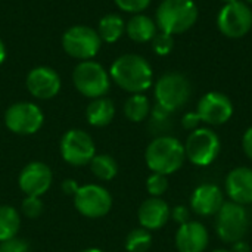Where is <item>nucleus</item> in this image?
I'll return each mask as SVG.
<instances>
[{
	"mask_svg": "<svg viewBox=\"0 0 252 252\" xmlns=\"http://www.w3.org/2000/svg\"><path fill=\"white\" fill-rule=\"evenodd\" d=\"M109 77L120 89L131 94L145 93L154 83L151 63L136 53H126L117 58L109 68Z\"/></svg>",
	"mask_w": 252,
	"mask_h": 252,
	"instance_id": "obj_1",
	"label": "nucleus"
},
{
	"mask_svg": "<svg viewBox=\"0 0 252 252\" xmlns=\"http://www.w3.org/2000/svg\"><path fill=\"white\" fill-rule=\"evenodd\" d=\"M145 161L152 173L174 174L186 161L185 145L174 136H157L145 151Z\"/></svg>",
	"mask_w": 252,
	"mask_h": 252,
	"instance_id": "obj_2",
	"label": "nucleus"
},
{
	"mask_svg": "<svg viewBox=\"0 0 252 252\" xmlns=\"http://www.w3.org/2000/svg\"><path fill=\"white\" fill-rule=\"evenodd\" d=\"M198 6L193 0H162L155 13L158 30L170 35L189 31L198 21Z\"/></svg>",
	"mask_w": 252,
	"mask_h": 252,
	"instance_id": "obj_3",
	"label": "nucleus"
},
{
	"mask_svg": "<svg viewBox=\"0 0 252 252\" xmlns=\"http://www.w3.org/2000/svg\"><path fill=\"white\" fill-rule=\"evenodd\" d=\"M154 94L157 105L170 112H176L189 102L192 96V84L185 74L170 71L157 80Z\"/></svg>",
	"mask_w": 252,
	"mask_h": 252,
	"instance_id": "obj_4",
	"label": "nucleus"
},
{
	"mask_svg": "<svg viewBox=\"0 0 252 252\" xmlns=\"http://www.w3.org/2000/svg\"><path fill=\"white\" fill-rule=\"evenodd\" d=\"M72 83L78 93L86 97H103L111 87L109 71L96 61H81L72 71Z\"/></svg>",
	"mask_w": 252,
	"mask_h": 252,
	"instance_id": "obj_5",
	"label": "nucleus"
},
{
	"mask_svg": "<svg viewBox=\"0 0 252 252\" xmlns=\"http://www.w3.org/2000/svg\"><path fill=\"white\" fill-rule=\"evenodd\" d=\"M216 217V232L224 244H235L247 236L251 221L244 205L224 202Z\"/></svg>",
	"mask_w": 252,
	"mask_h": 252,
	"instance_id": "obj_6",
	"label": "nucleus"
},
{
	"mask_svg": "<svg viewBox=\"0 0 252 252\" xmlns=\"http://www.w3.org/2000/svg\"><path fill=\"white\" fill-rule=\"evenodd\" d=\"M220 149L221 142L219 134L208 127H199L190 131L185 143L186 159L198 167L211 165L219 158Z\"/></svg>",
	"mask_w": 252,
	"mask_h": 252,
	"instance_id": "obj_7",
	"label": "nucleus"
},
{
	"mask_svg": "<svg viewBox=\"0 0 252 252\" xmlns=\"http://www.w3.org/2000/svg\"><path fill=\"white\" fill-rule=\"evenodd\" d=\"M102 46V40L97 31L87 25L69 27L62 35V47L66 55L81 61H90L94 58Z\"/></svg>",
	"mask_w": 252,
	"mask_h": 252,
	"instance_id": "obj_8",
	"label": "nucleus"
},
{
	"mask_svg": "<svg viewBox=\"0 0 252 252\" xmlns=\"http://www.w3.org/2000/svg\"><path fill=\"white\" fill-rule=\"evenodd\" d=\"M59 152L66 164L72 167H83L90 164L96 155V145L87 131L71 128L61 137Z\"/></svg>",
	"mask_w": 252,
	"mask_h": 252,
	"instance_id": "obj_9",
	"label": "nucleus"
},
{
	"mask_svg": "<svg viewBox=\"0 0 252 252\" xmlns=\"http://www.w3.org/2000/svg\"><path fill=\"white\" fill-rule=\"evenodd\" d=\"M219 31L227 38H242L252 28V10L244 0L226 3L217 15Z\"/></svg>",
	"mask_w": 252,
	"mask_h": 252,
	"instance_id": "obj_10",
	"label": "nucleus"
},
{
	"mask_svg": "<svg viewBox=\"0 0 252 252\" xmlns=\"http://www.w3.org/2000/svg\"><path fill=\"white\" fill-rule=\"evenodd\" d=\"M44 123V114L32 102H16L4 112V126L19 136L35 134Z\"/></svg>",
	"mask_w": 252,
	"mask_h": 252,
	"instance_id": "obj_11",
	"label": "nucleus"
},
{
	"mask_svg": "<svg viewBox=\"0 0 252 252\" xmlns=\"http://www.w3.org/2000/svg\"><path fill=\"white\" fill-rule=\"evenodd\" d=\"M74 198L75 210L86 219H102L112 208V196L109 190L100 185H84L80 186Z\"/></svg>",
	"mask_w": 252,
	"mask_h": 252,
	"instance_id": "obj_12",
	"label": "nucleus"
},
{
	"mask_svg": "<svg viewBox=\"0 0 252 252\" xmlns=\"http://www.w3.org/2000/svg\"><path fill=\"white\" fill-rule=\"evenodd\" d=\"M201 121L208 126H223L233 115V103L229 96L221 92L205 93L196 106Z\"/></svg>",
	"mask_w": 252,
	"mask_h": 252,
	"instance_id": "obj_13",
	"label": "nucleus"
},
{
	"mask_svg": "<svg viewBox=\"0 0 252 252\" xmlns=\"http://www.w3.org/2000/svg\"><path fill=\"white\" fill-rule=\"evenodd\" d=\"M53 174L47 164L41 161H32L27 164L18 177V186L25 196L41 198L52 186Z\"/></svg>",
	"mask_w": 252,
	"mask_h": 252,
	"instance_id": "obj_14",
	"label": "nucleus"
},
{
	"mask_svg": "<svg viewBox=\"0 0 252 252\" xmlns=\"http://www.w3.org/2000/svg\"><path fill=\"white\" fill-rule=\"evenodd\" d=\"M25 86L32 97L40 100H49L59 93L62 81L59 74L53 68L35 66L28 72L25 78Z\"/></svg>",
	"mask_w": 252,
	"mask_h": 252,
	"instance_id": "obj_15",
	"label": "nucleus"
},
{
	"mask_svg": "<svg viewBox=\"0 0 252 252\" xmlns=\"http://www.w3.org/2000/svg\"><path fill=\"white\" fill-rule=\"evenodd\" d=\"M224 204L221 189L213 183L199 185L190 196V208L196 216L211 217L216 216Z\"/></svg>",
	"mask_w": 252,
	"mask_h": 252,
	"instance_id": "obj_16",
	"label": "nucleus"
},
{
	"mask_svg": "<svg viewBox=\"0 0 252 252\" xmlns=\"http://www.w3.org/2000/svg\"><path fill=\"white\" fill-rule=\"evenodd\" d=\"M170 216H171L170 205L162 198H154V196L143 201L137 211V220L140 227L149 232L162 229L168 223Z\"/></svg>",
	"mask_w": 252,
	"mask_h": 252,
	"instance_id": "obj_17",
	"label": "nucleus"
},
{
	"mask_svg": "<svg viewBox=\"0 0 252 252\" xmlns=\"http://www.w3.org/2000/svg\"><path fill=\"white\" fill-rule=\"evenodd\" d=\"M208 244V230L199 221H188L177 229L176 248L179 252H205Z\"/></svg>",
	"mask_w": 252,
	"mask_h": 252,
	"instance_id": "obj_18",
	"label": "nucleus"
},
{
	"mask_svg": "<svg viewBox=\"0 0 252 252\" xmlns=\"http://www.w3.org/2000/svg\"><path fill=\"white\" fill-rule=\"evenodd\" d=\"M226 193L232 202L239 205L252 204V168L236 167L227 176L224 182Z\"/></svg>",
	"mask_w": 252,
	"mask_h": 252,
	"instance_id": "obj_19",
	"label": "nucleus"
},
{
	"mask_svg": "<svg viewBox=\"0 0 252 252\" xmlns=\"http://www.w3.org/2000/svg\"><path fill=\"white\" fill-rule=\"evenodd\" d=\"M157 32H158L157 22L145 13H136L126 22V34L128 35L130 40L136 43L152 41Z\"/></svg>",
	"mask_w": 252,
	"mask_h": 252,
	"instance_id": "obj_20",
	"label": "nucleus"
},
{
	"mask_svg": "<svg viewBox=\"0 0 252 252\" xmlns=\"http://www.w3.org/2000/svg\"><path fill=\"white\" fill-rule=\"evenodd\" d=\"M115 117V105L108 97L92 99L86 108V120L93 127H106Z\"/></svg>",
	"mask_w": 252,
	"mask_h": 252,
	"instance_id": "obj_21",
	"label": "nucleus"
},
{
	"mask_svg": "<svg viewBox=\"0 0 252 252\" xmlns=\"http://www.w3.org/2000/svg\"><path fill=\"white\" fill-rule=\"evenodd\" d=\"M96 31L102 41L115 43L126 32V22L118 13H108L100 18Z\"/></svg>",
	"mask_w": 252,
	"mask_h": 252,
	"instance_id": "obj_22",
	"label": "nucleus"
},
{
	"mask_svg": "<svg viewBox=\"0 0 252 252\" xmlns=\"http://www.w3.org/2000/svg\"><path fill=\"white\" fill-rule=\"evenodd\" d=\"M151 102L143 93L131 94L124 103V115L131 123H142L151 114Z\"/></svg>",
	"mask_w": 252,
	"mask_h": 252,
	"instance_id": "obj_23",
	"label": "nucleus"
},
{
	"mask_svg": "<svg viewBox=\"0 0 252 252\" xmlns=\"http://www.w3.org/2000/svg\"><path fill=\"white\" fill-rule=\"evenodd\" d=\"M89 165L92 174L102 182H111L118 174V162L112 155L108 154H96Z\"/></svg>",
	"mask_w": 252,
	"mask_h": 252,
	"instance_id": "obj_24",
	"label": "nucleus"
},
{
	"mask_svg": "<svg viewBox=\"0 0 252 252\" xmlns=\"http://www.w3.org/2000/svg\"><path fill=\"white\" fill-rule=\"evenodd\" d=\"M21 229V214L10 205H0V242L16 238Z\"/></svg>",
	"mask_w": 252,
	"mask_h": 252,
	"instance_id": "obj_25",
	"label": "nucleus"
},
{
	"mask_svg": "<svg viewBox=\"0 0 252 252\" xmlns=\"http://www.w3.org/2000/svg\"><path fill=\"white\" fill-rule=\"evenodd\" d=\"M124 247L127 252H148L152 247V235L143 227L133 229L127 235Z\"/></svg>",
	"mask_w": 252,
	"mask_h": 252,
	"instance_id": "obj_26",
	"label": "nucleus"
},
{
	"mask_svg": "<svg viewBox=\"0 0 252 252\" xmlns=\"http://www.w3.org/2000/svg\"><path fill=\"white\" fill-rule=\"evenodd\" d=\"M171 114L170 111L161 108L159 105L155 103V106L151 109V128L158 134V136H165V133L173 127V123H171Z\"/></svg>",
	"mask_w": 252,
	"mask_h": 252,
	"instance_id": "obj_27",
	"label": "nucleus"
},
{
	"mask_svg": "<svg viewBox=\"0 0 252 252\" xmlns=\"http://www.w3.org/2000/svg\"><path fill=\"white\" fill-rule=\"evenodd\" d=\"M146 190L154 198H161L168 190V179L164 174L152 173L146 180Z\"/></svg>",
	"mask_w": 252,
	"mask_h": 252,
	"instance_id": "obj_28",
	"label": "nucleus"
},
{
	"mask_svg": "<svg viewBox=\"0 0 252 252\" xmlns=\"http://www.w3.org/2000/svg\"><path fill=\"white\" fill-rule=\"evenodd\" d=\"M152 50L159 55V56H167L168 53H171V50L174 49V35H170L167 32L158 31L157 35L152 38Z\"/></svg>",
	"mask_w": 252,
	"mask_h": 252,
	"instance_id": "obj_29",
	"label": "nucleus"
},
{
	"mask_svg": "<svg viewBox=\"0 0 252 252\" xmlns=\"http://www.w3.org/2000/svg\"><path fill=\"white\" fill-rule=\"evenodd\" d=\"M43 201L38 196H25L21 204V213L30 220L38 219L43 214Z\"/></svg>",
	"mask_w": 252,
	"mask_h": 252,
	"instance_id": "obj_30",
	"label": "nucleus"
},
{
	"mask_svg": "<svg viewBox=\"0 0 252 252\" xmlns=\"http://www.w3.org/2000/svg\"><path fill=\"white\" fill-rule=\"evenodd\" d=\"M114 1L118 6V9H121L123 12L136 15L146 10L152 0H114Z\"/></svg>",
	"mask_w": 252,
	"mask_h": 252,
	"instance_id": "obj_31",
	"label": "nucleus"
},
{
	"mask_svg": "<svg viewBox=\"0 0 252 252\" xmlns=\"http://www.w3.org/2000/svg\"><path fill=\"white\" fill-rule=\"evenodd\" d=\"M0 252H30V245L21 238H12L9 241L0 242Z\"/></svg>",
	"mask_w": 252,
	"mask_h": 252,
	"instance_id": "obj_32",
	"label": "nucleus"
},
{
	"mask_svg": "<svg viewBox=\"0 0 252 252\" xmlns=\"http://www.w3.org/2000/svg\"><path fill=\"white\" fill-rule=\"evenodd\" d=\"M201 124H202V121H201V117L198 115L196 111H189L182 117V126L188 131H193V130L199 128Z\"/></svg>",
	"mask_w": 252,
	"mask_h": 252,
	"instance_id": "obj_33",
	"label": "nucleus"
},
{
	"mask_svg": "<svg viewBox=\"0 0 252 252\" xmlns=\"http://www.w3.org/2000/svg\"><path fill=\"white\" fill-rule=\"evenodd\" d=\"M170 219H173L177 224H185L188 221H190V211L188 207L185 205H176L171 210V216Z\"/></svg>",
	"mask_w": 252,
	"mask_h": 252,
	"instance_id": "obj_34",
	"label": "nucleus"
},
{
	"mask_svg": "<svg viewBox=\"0 0 252 252\" xmlns=\"http://www.w3.org/2000/svg\"><path fill=\"white\" fill-rule=\"evenodd\" d=\"M62 192L66 195V196H74L77 193V190L80 189V185L74 180V179H66L62 182Z\"/></svg>",
	"mask_w": 252,
	"mask_h": 252,
	"instance_id": "obj_35",
	"label": "nucleus"
},
{
	"mask_svg": "<svg viewBox=\"0 0 252 252\" xmlns=\"http://www.w3.org/2000/svg\"><path fill=\"white\" fill-rule=\"evenodd\" d=\"M242 148H244L245 155L252 161V126L244 133V137H242Z\"/></svg>",
	"mask_w": 252,
	"mask_h": 252,
	"instance_id": "obj_36",
	"label": "nucleus"
},
{
	"mask_svg": "<svg viewBox=\"0 0 252 252\" xmlns=\"http://www.w3.org/2000/svg\"><path fill=\"white\" fill-rule=\"evenodd\" d=\"M232 252H251L250 245L242 239V241H238L235 244H232Z\"/></svg>",
	"mask_w": 252,
	"mask_h": 252,
	"instance_id": "obj_37",
	"label": "nucleus"
},
{
	"mask_svg": "<svg viewBox=\"0 0 252 252\" xmlns=\"http://www.w3.org/2000/svg\"><path fill=\"white\" fill-rule=\"evenodd\" d=\"M4 59H6V46H4L3 40L0 38V65L4 62Z\"/></svg>",
	"mask_w": 252,
	"mask_h": 252,
	"instance_id": "obj_38",
	"label": "nucleus"
},
{
	"mask_svg": "<svg viewBox=\"0 0 252 252\" xmlns=\"http://www.w3.org/2000/svg\"><path fill=\"white\" fill-rule=\"evenodd\" d=\"M81 252H105L102 251V250H99V248H87V250H84V251Z\"/></svg>",
	"mask_w": 252,
	"mask_h": 252,
	"instance_id": "obj_39",
	"label": "nucleus"
},
{
	"mask_svg": "<svg viewBox=\"0 0 252 252\" xmlns=\"http://www.w3.org/2000/svg\"><path fill=\"white\" fill-rule=\"evenodd\" d=\"M211 252H232V251H229V250H214V251H211Z\"/></svg>",
	"mask_w": 252,
	"mask_h": 252,
	"instance_id": "obj_40",
	"label": "nucleus"
},
{
	"mask_svg": "<svg viewBox=\"0 0 252 252\" xmlns=\"http://www.w3.org/2000/svg\"><path fill=\"white\" fill-rule=\"evenodd\" d=\"M221 1H223V3L226 4V3H232V1H236V0H221Z\"/></svg>",
	"mask_w": 252,
	"mask_h": 252,
	"instance_id": "obj_41",
	"label": "nucleus"
},
{
	"mask_svg": "<svg viewBox=\"0 0 252 252\" xmlns=\"http://www.w3.org/2000/svg\"><path fill=\"white\" fill-rule=\"evenodd\" d=\"M245 3H248V4H252V0H244Z\"/></svg>",
	"mask_w": 252,
	"mask_h": 252,
	"instance_id": "obj_42",
	"label": "nucleus"
}]
</instances>
